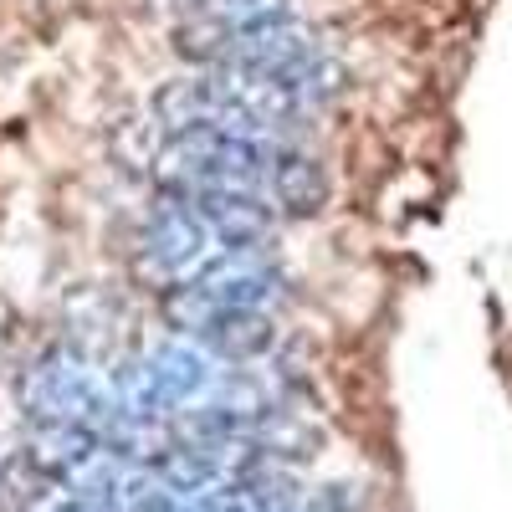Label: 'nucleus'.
<instances>
[{
	"instance_id": "obj_9",
	"label": "nucleus",
	"mask_w": 512,
	"mask_h": 512,
	"mask_svg": "<svg viewBox=\"0 0 512 512\" xmlns=\"http://www.w3.org/2000/svg\"><path fill=\"white\" fill-rule=\"evenodd\" d=\"M93 446H98L93 425H72V420L36 425V436H31V466H36V472H47V477H67Z\"/></svg>"
},
{
	"instance_id": "obj_4",
	"label": "nucleus",
	"mask_w": 512,
	"mask_h": 512,
	"mask_svg": "<svg viewBox=\"0 0 512 512\" xmlns=\"http://www.w3.org/2000/svg\"><path fill=\"white\" fill-rule=\"evenodd\" d=\"M190 282L216 303V313H226V308H267L272 297L282 292V272L262 256V246L221 251L216 262H205Z\"/></svg>"
},
{
	"instance_id": "obj_3",
	"label": "nucleus",
	"mask_w": 512,
	"mask_h": 512,
	"mask_svg": "<svg viewBox=\"0 0 512 512\" xmlns=\"http://www.w3.org/2000/svg\"><path fill=\"white\" fill-rule=\"evenodd\" d=\"M205 246H210V231L200 221V210L175 190H159L149 221H144V267H154L164 282H175L190 267H200Z\"/></svg>"
},
{
	"instance_id": "obj_6",
	"label": "nucleus",
	"mask_w": 512,
	"mask_h": 512,
	"mask_svg": "<svg viewBox=\"0 0 512 512\" xmlns=\"http://www.w3.org/2000/svg\"><path fill=\"white\" fill-rule=\"evenodd\" d=\"M267 185H272L277 210H282V216H292V221L323 216V205L333 195L328 169L308 149H272L267 154Z\"/></svg>"
},
{
	"instance_id": "obj_1",
	"label": "nucleus",
	"mask_w": 512,
	"mask_h": 512,
	"mask_svg": "<svg viewBox=\"0 0 512 512\" xmlns=\"http://www.w3.org/2000/svg\"><path fill=\"white\" fill-rule=\"evenodd\" d=\"M267 144L231 128H185L159 149V185L175 195H200L221 185H256L267 175Z\"/></svg>"
},
{
	"instance_id": "obj_10",
	"label": "nucleus",
	"mask_w": 512,
	"mask_h": 512,
	"mask_svg": "<svg viewBox=\"0 0 512 512\" xmlns=\"http://www.w3.org/2000/svg\"><path fill=\"white\" fill-rule=\"evenodd\" d=\"M159 313H164V323L175 328V333H205V323L216 318V303L195 287V282H169V292H164V303H159Z\"/></svg>"
},
{
	"instance_id": "obj_2",
	"label": "nucleus",
	"mask_w": 512,
	"mask_h": 512,
	"mask_svg": "<svg viewBox=\"0 0 512 512\" xmlns=\"http://www.w3.org/2000/svg\"><path fill=\"white\" fill-rule=\"evenodd\" d=\"M21 410L36 425H98L113 415V395L108 384L93 379V369L82 364L77 354H47L36 369L21 374Z\"/></svg>"
},
{
	"instance_id": "obj_8",
	"label": "nucleus",
	"mask_w": 512,
	"mask_h": 512,
	"mask_svg": "<svg viewBox=\"0 0 512 512\" xmlns=\"http://www.w3.org/2000/svg\"><path fill=\"white\" fill-rule=\"evenodd\" d=\"M200 344L226 364H251L277 344V328H272L267 308H226V313H216L205 323Z\"/></svg>"
},
{
	"instance_id": "obj_5",
	"label": "nucleus",
	"mask_w": 512,
	"mask_h": 512,
	"mask_svg": "<svg viewBox=\"0 0 512 512\" xmlns=\"http://www.w3.org/2000/svg\"><path fill=\"white\" fill-rule=\"evenodd\" d=\"M205 231L216 236L226 251H246V246H267L272 236V205L256 195V185H221V190H200V195H185Z\"/></svg>"
},
{
	"instance_id": "obj_11",
	"label": "nucleus",
	"mask_w": 512,
	"mask_h": 512,
	"mask_svg": "<svg viewBox=\"0 0 512 512\" xmlns=\"http://www.w3.org/2000/svg\"><path fill=\"white\" fill-rule=\"evenodd\" d=\"M47 512H88V507H77V502L67 497V502H57V507H47Z\"/></svg>"
},
{
	"instance_id": "obj_7",
	"label": "nucleus",
	"mask_w": 512,
	"mask_h": 512,
	"mask_svg": "<svg viewBox=\"0 0 512 512\" xmlns=\"http://www.w3.org/2000/svg\"><path fill=\"white\" fill-rule=\"evenodd\" d=\"M144 379H149V395H154V410L169 415L190 405L195 395H205L210 384V359L190 344H159L144 354Z\"/></svg>"
}]
</instances>
